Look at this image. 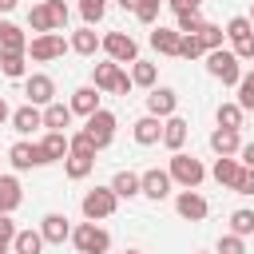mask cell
<instances>
[{
	"instance_id": "cell-1",
	"label": "cell",
	"mask_w": 254,
	"mask_h": 254,
	"mask_svg": "<svg viewBox=\"0 0 254 254\" xmlns=\"http://www.w3.org/2000/svg\"><path fill=\"white\" fill-rule=\"evenodd\" d=\"M171 183H179V187H187V190H194L202 179H206V167L194 159V155H183V151H175L171 155Z\"/></svg>"
},
{
	"instance_id": "cell-2",
	"label": "cell",
	"mask_w": 254,
	"mask_h": 254,
	"mask_svg": "<svg viewBox=\"0 0 254 254\" xmlns=\"http://www.w3.org/2000/svg\"><path fill=\"white\" fill-rule=\"evenodd\" d=\"M71 242H75L79 254H107L111 234H107L103 226H95V222H79V226L71 230Z\"/></svg>"
},
{
	"instance_id": "cell-3",
	"label": "cell",
	"mask_w": 254,
	"mask_h": 254,
	"mask_svg": "<svg viewBox=\"0 0 254 254\" xmlns=\"http://www.w3.org/2000/svg\"><path fill=\"white\" fill-rule=\"evenodd\" d=\"M206 71H210L214 79H222V83H234V87H238V79H242L238 56H234V52H222V48L206 52Z\"/></svg>"
},
{
	"instance_id": "cell-4",
	"label": "cell",
	"mask_w": 254,
	"mask_h": 254,
	"mask_svg": "<svg viewBox=\"0 0 254 254\" xmlns=\"http://www.w3.org/2000/svg\"><path fill=\"white\" fill-rule=\"evenodd\" d=\"M115 202H119V198H115L111 187H95V190L83 194L79 206H83V218H87V222H99V218H111V214H115Z\"/></svg>"
},
{
	"instance_id": "cell-5",
	"label": "cell",
	"mask_w": 254,
	"mask_h": 254,
	"mask_svg": "<svg viewBox=\"0 0 254 254\" xmlns=\"http://www.w3.org/2000/svg\"><path fill=\"white\" fill-rule=\"evenodd\" d=\"M135 83L119 64H95V91H111V95H127Z\"/></svg>"
},
{
	"instance_id": "cell-6",
	"label": "cell",
	"mask_w": 254,
	"mask_h": 254,
	"mask_svg": "<svg viewBox=\"0 0 254 254\" xmlns=\"http://www.w3.org/2000/svg\"><path fill=\"white\" fill-rule=\"evenodd\" d=\"M99 48L111 56V64H135V60H139V44H135L127 32H107V36L99 40Z\"/></svg>"
},
{
	"instance_id": "cell-7",
	"label": "cell",
	"mask_w": 254,
	"mask_h": 254,
	"mask_svg": "<svg viewBox=\"0 0 254 254\" xmlns=\"http://www.w3.org/2000/svg\"><path fill=\"white\" fill-rule=\"evenodd\" d=\"M83 135H87V139L95 143V151H103V147H107V143L115 139V115L99 107L95 115H87V127H83Z\"/></svg>"
},
{
	"instance_id": "cell-8",
	"label": "cell",
	"mask_w": 254,
	"mask_h": 254,
	"mask_svg": "<svg viewBox=\"0 0 254 254\" xmlns=\"http://www.w3.org/2000/svg\"><path fill=\"white\" fill-rule=\"evenodd\" d=\"M67 52V44H64V36L60 32H44V36H36L32 44H28V56L36 60V64H48V60H60Z\"/></svg>"
},
{
	"instance_id": "cell-9",
	"label": "cell",
	"mask_w": 254,
	"mask_h": 254,
	"mask_svg": "<svg viewBox=\"0 0 254 254\" xmlns=\"http://www.w3.org/2000/svg\"><path fill=\"white\" fill-rule=\"evenodd\" d=\"M175 107H179V95H175L171 87H151V95H147V111H151L155 119H171Z\"/></svg>"
},
{
	"instance_id": "cell-10",
	"label": "cell",
	"mask_w": 254,
	"mask_h": 254,
	"mask_svg": "<svg viewBox=\"0 0 254 254\" xmlns=\"http://www.w3.org/2000/svg\"><path fill=\"white\" fill-rule=\"evenodd\" d=\"M139 194H147V198H167L171 194V175L167 171H143L139 175Z\"/></svg>"
},
{
	"instance_id": "cell-11",
	"label": "cell",
	"mask_w": 254,
	"mask_h": 254,
	"mask_svg": "<svg viewBox=\"0 0 254 254\" xmlns=\"http://www.w3.org/2000/svg\"><path fill=\"white\" fill-rule=\"evenodd\" d=\"M24 95H28V103L36 107V103H52V95H56V83H52V75H28L24 79Z\"/></svg>"
},
{
	"instance_id": "cell-12",
	"label": "cell",
	"mask_w": 254,
	"mask_h": 254,
	"mask_svg": "<svg viewBox=\"0 0 254 254\" xmlns=\"http://www.w3.org/2000/svg\"><path fill=\"white\" fill-rule=\"evenodd\" d=\"M8 159H12L16 171H28V167H44V163H48L44 151H40V143H16V147L8 151Z\"/></svg>"
},
{
	"instance_id": "cell-13",
	"label": "cell",
	"mask_w": 254,
	"mask_h": 254,
	"mask_svg": "<svg viewBox=\"0 0 254 254\" xmlns=\"http://www.w3.org/2000/svg\"><path fill=\"white\" fill-rule=\"evenodd\" d=\"M175 210H179L183 218H190V222H202L210 206H206V198H202L198 190H183V194L175 198Z\"/></svg>"
},
{
	"instance_id": "cell-14",
	"label": "cell",
	"mask_w": 254,
	"mask_h": 254,
	"mask_svg": "<svg viewBox=\"0 0 254 254\" xmlns=\"http://www.w3.org/2000/svg\"><path fill=\"white\" fill-rule=\"evenodd\" d=\"M71 234V226H67V214H44V222H40V238L44 242H52V246H64V238Z\"/></svg>"
},
{
	"instance_id": "cell-15",
	"label": "cell",
	"mask_w": 254,
	"mask_h": 254,
	"mask_svg": "<svg viewBox=\"0 0 254 254\" xmlns=\"http://www.w3.org/2000/svg\"><path fill=\"white\" fill-rule=\"evenodd\" d=\"M36 127H44V111H36L32 103H24V107L12 111V131L28 135V131H36Z\"/></svg>"
},
{
	"instance_id": "cell-16",
	"label": "cell",
	"mask_w": 254,
	"mask_h": 254,
	"mask_svg": "<svg viewBox=\"0 0 254 254\" xmlns=\"http://www.w3.org/2000/svg\"><path fill=\"white\" fill-rule=\"evenodd\" d=\"M20 198H24L20 183H16L12 175H0V214H12V210L20 206Z\"/></svg>"
},
{
	"instance_id": "cell-17",
	"label": "cell",
	"mask_w": 254,
	"mask_h": 254,
	"mask_svg": "<svg viewBox=\"0 0 254 254\" xmlns=\"http://www.w3.org/2000/svg\"><path fill=\"white\" fill-rule=\"evenodd\" d=\"M67 107H71V115H95L99 111V91L95 87H79Z\"/></svg>"
},
{
	"instance_id": "cell-18",
	"label": "cell",
	"mask_w": 254,
	"mask_h": 254,
	"mask_svg": "<svg viewBox=\"0 0 254 254\" xmlns=\"http://www.w3.org/2000/svg\"><path fill=\"white\" fill-rule=\"evenodd\" d=\"M159 139H163V123H159L155 115H143V119H135V143L151 147V143H159Z\"/></svg>"
},
{
	"instance_id": "cell-19",
	"label": "cell",
	"mask_w": 254,
	"mask_h": 254,
	"mask_svg": "<svg viewBox=\"0 0 254 254\" xmlns=\"http://www.w3.org/2000/svg\"><path fill=\"white\" fill-rule=\"evenodd\" d=\"M210 147L218 151V159H230V155H238V151H242L238 131H226V127H218V131L210 135Z\"/></svg>"
},
{
	"instance_id": "cell-20",
	"label": "cell",
	"mask_w": 254,
	"mask_h": 254,
	"mask_svg": "<svg viewBox=\"0 0 254 254\" xmlns=\"http://www.w3.org/2000/svg\"><path fill=\"white\" fill-rule=\"evenodd\" d=\"M0 52H24V56H28L24 32H20L16 24H8V20H0Z\"/></svg>"
},
{
	"instance_id": "cell-21",
	"label": "cell",
	"mask_w": 254,
	"mask_h": 254,
	"mask_svg": "<svg viewBox=\"0 0 254 254\" xmlns=\"http://www.w3.org/2000/svg\"><path fill=\"white\" fill-rule=\"evenodd\" d=\"M179 32H171V28H155L151 32V48L155 52H163V56H179Z\"/></svg>"
},
{
	"instance_id": "cell-22",
	"label": "cell",
	"mask_w": 254,
	"mask_h": 254,
	"mask_svg": "<svg viewBox=\"0 0 254 254\" xmlns=\"http://www.w3.org/2000/svg\"><path fill=\"white\" fill-rule=\"evenodd\" d=\"M163 143H167L171 151H179V147L187 143V119H179V115H171V119L163 123Z\"/></svg>"
},
{
	"instance_id": "cell-23",
	"label": "cell",
	"mask_w": 254,
	"mask_h": 254,
	"mask_svg": "<svg viewBox=\"0 0 254 254\" xmlns=\"http://www.w3.org/2000/svg\"><path fill=\"white\" fill-rule=\"evenodd\" d=\"M40 151H44V159H48V163L67 159V135H64V131H48V139L40 143Z\"/></svg>"
},
{
	"instance_id": "cell-24",
	"label": "cell",
	"mask_w": 254,
	"mask_h": 254,
	"mask_svg": "<svg viewBox=\"0 0 254 254\" xmlns=\"http://www.w3.org/2000/svg\"><path fill=\"white\" fill-rule=\"evenodd\" d=\"M71 123V107H64V103H48L44 107V127L48 131H64Z\"/></svg>"
},
{
	"instance_id": "cell-25",
	"label": "cell",
	"mask_w": 254,
	"mask_h": 254,
	"mask_svg": "<svg viewBox=\"0 0 254 254\" xmlns=\"http://www.w3.org/2000/svg\"><path fill=\"white\" fill-rule=\"evenodd\" d=\"M111 190H115V198H135L139 194V175L135 171H119L111 179Z\"/></svg>"
},
{
	"instance_id": "cell-26",
	"label": "cell",
	"mask_w": 254,
	"mask_h": 254,
	"mask_svg": "<svg viewBox=\"0 0 254 254\" xmlns=\"http://www.w3.org/2000/svg\"><path fill=\"white\" fill-rule=\"evenodd\" d=\"M12 250H16V254H40V250H44V238H40V230H16V238H12Z\"/></svg>"
},
{
	"instance_id": "cell-27",
	"label": "cell",
	"mask_w": 254,
	"mask_h": 254,
	"mask_svg": "<svg viewBox=\"0 0 254 254\" xmlns=\"http://www.w3.org/2000/svg\"><path fill=\"white\" fill-rule=\"evenodd\" d=\"M238 171H242V167H238L234 159H218L210 175H214V183H218V187H234V183H238Z\"/></svg>"
},
{
	"instance_id": "cell-28",
	"label": "cell",
	"mask_w": 254,
	"mask_h": 254,
	"mask_svg": "<svg viewBox=\"0 0 254 254\" xmlns=\"http://www.w3.org/2000/svg\"><path fill=\"white\" fill-rule=\"evenodd\" d=\"M95 48H99V36H95L91 28H79V32L71 36V52H79V56H95Z\"/></svg>"
},
{
	"instance_id": "cell-29",
	"label": "cell",
	"mask_w": 254,
	"mask_h": 254,
	"mask_svg": "<svg viewBox=\"0 0 254 254\" xmlns=\"http://www.w3.org/2000/svg\"><path fill=\"white\" fill-rule=\"evenodd\" d=\"M91 167H95V159H83V155H71V151H67V159H64L67 179H87V175H91Z\"/></svg>"
},
{
	"instance_id": "cell-30",
	"label": "cell",
	"mask_w": 254,
	"mask_h": 254,
	"mask_svg": "<svg viewBox=\"0 0 254 254\" xmlns=\"http://www.w3.org/2000/svg\"><path fill=\"white\" fill-rule=\"evenodd\" d=\"M0 71L8 79H20L24 75V52H0Z\"/></svg>"
},
{
	"instance_id": "cell-31",
	"label": "cell",
	"mask_w": 254,
	"mask_h": 254,
	"mask_svg": "<svg viewBox=\"0 0 254 254\" xmlns=\"http://www.w3.org/2000/svg\"><path fill=\"white\" fill-rule=\"evenodd\" d=\"M242 115H246V111H242L238 103H222V107H218V127L238 131V127H242Z\"/></svg>"
},
{
	"instance_id": "cell-32",
	"label": "cell",
	"mask_w": 254,
	"mask_h": 254,
	"mask_svg": "<svg viewBox=\"0 0 254 254\" xmlns=\"http://www.w3.org/2000/svg\"><path fill=\"white\" fill-rule=\"evenodd\" d=\"M230 234H238V238L254 234V210H234L230 214Z\"/></svg>"
},
{
	"instance_id": "cell-33",
	"label": "cell",
	"mask_w": 254,
	"mask_h": 254,
	"mask_svg": "<svg viewBox=\"0 0 254 254\" xmlns=\"http://www.w3.org/2000/svg\"><path fill=\"white\" fill-rule=\"evenodd\" d=\"M175 16H179V36H198L202 24H206L198 12H175Z\"/></svg>"
},
{
	"instance_id": "cell-34",
	"label": "cell",
	"mask_w": 254,
	"mask_h": 254,
	"mask_svg": "<svg viewBox=\"0 0 254 254\" xmlns=\"http://www.w3.org/2000/svg\"><path fill=\"white\" fill-rule=\"evenodd\" d=\"M131 83H139V87H155V64L135 60V67H131Z\"/></svg>"
},
{
	"instance_id": "cell-35",
	"label": "cell",
	"mask_w": 254,
	"mask_h": 254,
	"mask_svg": "<svg viewBox=\"0 0 254 254\" xmlns=\"http://www.w3.org/2000/svg\"><path fill=\"white\" fill-rule=\"evenodd\" d=\"M238 107L242 111H254V71H246L238 79Z\"/></svg>"
},
{
	"instance_id": "cell-36",
	"label": "cell",
	"mask_w": 254,
	"mask_h": 254,
	"mask_svg": "<svg viewBox=\"0 0 254 254\" xmlns=\"http://www.w3.org/2000/svg\"><path fill=\"white\" fill-rule=\"evenodd\" d=\"M79 12H83V20H87V28H91V24H99V20H103L107 0H79Z\"/></svg>"
},
{
	"instance_id": "cell-37",
	"label": "cell",
	"mask_w": 254,
	"mask_h": 254,
	"mask_svg": "<svg viewBox=\"0 0 254 254\" xmlns=\"http://www.w3.org/2000/svg\"><path fill=\"white\" fill-rule=\"evenodd\" d=\"M44 8H48V20H52V32H60V28L67 24V4H64V0H48Z\"/></svg>"
},
{
	"instance_id": "cell-38",
	"label": "cell",
	"mask_w": 254,
	"mask_h": 254,
	"mask_svg": "<svg viewBox=\"0 0 254 254\" xmlns=\"http://www.w3.org/2000/svg\"><path fill=\"white\" fill-rule=\"evenodd\" d=\"M28 24H32V32H36V36H44V32H52V20H48V8H44V4H36V8L28 12Z\"/></svg>"
},
{
	"instance_id": "cell-39",
	"label": "cell",
	"mask_w": 254,
	"mask_h": 254,
	"mask_svg": "<svg viewBox=\"0 0 254 254\" xmlns=\"http://www.w3.org/2000/svg\"><path fill=\"white\" fill-rule=\"evenodd\" d=\"M222 36H226V32H222L218 24H202V32H198V40H202V48H206V52L222 48Z\"/></svg>"
},
{
	"instance_id": "cell-40",
	"label": "cell",
	"mask_w": 254,
	"mask_h": 254,
	"mask_svg": "<svg viewBox=\"0 0 254 254\" xmlns=\"http://www.w3.org/2000/svg\"><path fill=\"white\" fill-rule=\"evenodd\" d=\"M67 151H71V155H83V159H95V143H91V139H87L83 131L67 139Z\"/></svg>"
},
{
	"instance_id": "cell-41",
	"label": "cell",
	"mask_w": 254,
	"mask_h": 254,
	"mask_svg": "<svg viewBox=\"0 0 254 254\" xmlns=\"http://www.w3.org/2000/svg\"><path fill=\"white\" fill-rule=\"evenodd\" d=\"M202 52H206V48H202L198 36H183V40H179V56H183V60H198Z\"/></svg>"
},
{
	"instance_id": "cell-42",
	"label": "cell",
	"mask_w": 254,
	"mask_h": 254,
	"mask_svg": "<svg viewBox=\"0 0 254 254\" xmlns=\"http://www.w3.org/2000/svg\"><path fill=\"white\" fill-rule=\"evenodd\" d=\"M250 32H254V24H250L246 16H234V20L226 24V36H230V40H242V36H250Z\"/></svg>"
},
{
	"instance_id": "cell-43",
	"label": "cell",
	"mask_w": 254,
	"mask_h": 254,
	"mask_svg": "<svg viewBox=\"0 0 254 254\" xmlns=\"http://www.w3.org/2000/svg\"><path fill=\"white\" fill-rule=\"evenodd\" d=\"M218 254H246V242L238 234H222L218 238Z\"/></svg>"
},
{
	"instance_id": "cell-44",
	"label": "cell",
	"mask_w": 254,
	"mask_h": 254,
	"mask_svg": "<svg viewBox=\"0 0 254 254\" xmlns=\"http://www.w3.org/2000/svg\"><path fill=\"white\" fill-rule=\"evenodd\" d=\"M159 4H163V0H139V4H135V16H139L143 24H155V16H159Z\"/></svg>"
},
{
	"instance_id": "cell-45",
	"label": "cell",
	"mask_w": 254,
	"mask_h": 254,
	"mask_svg": "<svg viewBox=\"0 0 254 254\" xmlns=\"http://www.w3.org/2000/svg\"><path fill=\"white\" fill-rule=\"evenodd\" d=\"M230 190H234V194H254V171L242 167V171H238V183H234Z\"/></svg>"
},
{
	"instance_id": "cell-46",
	"label": "cell",
	"mask_w": 254,
	"mask_h": 254,
	"mask_svg": "<svg viewBox=\"0 0 254 254\" xmlns=\"http://www.w3.org/2000/svg\"><path fill=\"white\" fill-rule=\"evenodd\" d=\"M234 56H238V64L242 60H254V32L242 36V40H234Z\"/></svg>"
},
{
	"instance_id": "cell-47",
	"label": "cell",
	"mask_w": 254,
	"mask_h": 254,
	"mask_svg": "<svg viewBox=\"0 0 254 254\" xmlns=\"http://www.w3.org/2000/svg\"><path fill=\"white\" fill-rule=\"evenodd\" d=\"M12 238H16V226H12V218H8V214H0V254L12 246Z\"/></svg>"
},
{
	"instance_id": "cell-48",
	"label": "cell",
	"mask_w": 254,
	"mask_h": 254,
	"mask_svg": "<svg viewBox=\"0 0 254 254\" xmlns=\"http://www.w3.org/2000/svg\"><path fill=\"white\" fill-rule=\"evenodd\" d=\"M167 4H171L175 12H198V4H202V0H167Z\"/></svg>"
},
{
	"instance_id": "cell-49",
	"label": "cell",
	"mask_w": 254,
	"mask_h": 254,
	"mask_svg": "<svg viewBox=\"0 0 254 254\" xmlns=\"http://www.w3.org/2000/svg\"><path fill=\"white\" fill-rule=\"evenodd\" d=\"M238 155H242V167H250V171H254V143H246Z\"/></svg>"
},
{
	"instance_id": "cell-50",
	"label": "cell",
	"mask_w": 254,
	"mask_h": 254,
	"mask_svg": "<svg viewBox=\"0 0 254 254\" xmlns=\"http://www.w3.org/2000/svg\"><path fill=\"white\" fill-rule=\"evenodd\" d=\"M4 119H12V111H8V103L0 99V123H4Z\"/></svg>"
},
{
	"instance_id": "cell-51",
	"label": "cell",
	"mask_w": 254,
	"mask_h": 254,
	"mask_svg": "<svg viewBox=\"0 0 254 254\" xmlns=\"http://www.w3.org/2000/svg\"><path fill=\"white\" fill-rule=\"evenodd\" d=\"M115 4H119V8H131V12H135V4H139V0H115Z\"/></svg>"
},
{
	"instance_id": "cell-52",
	"label": "cell",
	"mask_w": 254,
	"mask_h": 254,
	"mask_svg": "<svg viewBox=\"0 0 254 254\" xmlns=\"http://www.w3.org/2000/svg\"><path fill=\"white\" fill-rule=\"evenodd\" d=\"M16 8V0H0V12H12Z\"/></svg>"
},
{
	"instance_id": "cell-53",
	"label": "cell",
	"mask_w": 254,
	"mask_h": 254,
	"mask_svg": "<svg viewBox=\"0 0 254 254\" xmlns=\"http://www.w3.org/2000/svg\"><path fill=\"white\" fill-rule=\"evenodd\" d=\"M250 24H254V8H250Z\"/></svg>"
},
{
	"instance_id": "cell-54",
	"label": "cell",
	"mask_w": 254,
	"mask_h": 254,
	"mask_svg": "<svg viewBox=\"0 0 254 254\" xmlns=\"http://www.w3.org/2000/svg\"><path fill=\"white\" fill-rule=\"evenodd\" d=\"M127 254H139V250H127Z\"/></svg>"
}]
</instances>
